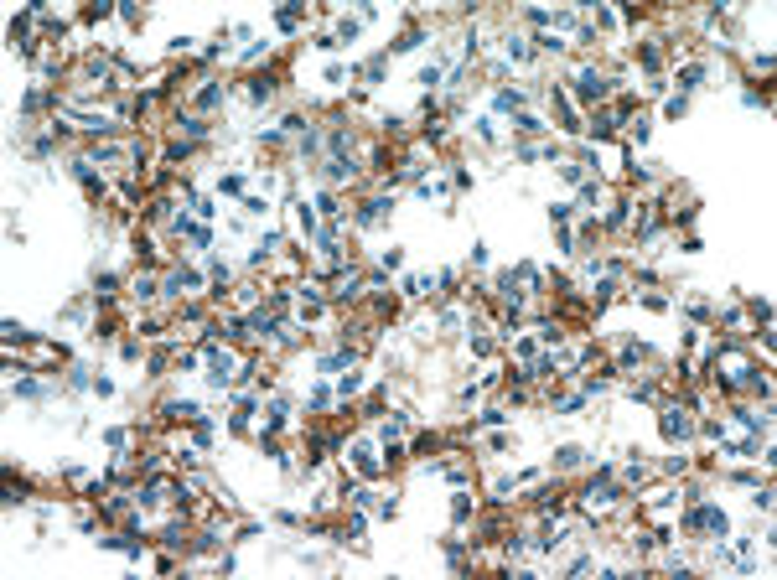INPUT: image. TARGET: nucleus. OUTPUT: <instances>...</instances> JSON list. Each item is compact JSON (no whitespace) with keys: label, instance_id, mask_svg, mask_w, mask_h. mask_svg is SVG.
<instances>
[{"label":"nucleus","instance_id":"nucleus-2","mask_svg":"<svg viewBox=\"0 0 777 580\" xmlns=\"http://www.w3.org/2000/svg\"><path fill=\"white\" fill-rule=\"evenodd\" d=\"M664 430H668V435H690V420H684V409H668V415H664Z\"/></svg>","mask_w":777,"mask_h":580},{"label":"nucleus","instance_id":"nucleus-1","mask_svg":"<svg viewBox=\"0 0 777 580\" xmlns=\"http://www.w3.org/2000/svg\"><path fill=\"white\" fill-rule=\"evenodd\" d=\"M601 94H606V78L596 68H586L580 73V99H601Z\"/></svg>","mask_w":777,"mask_h":580}]
</instances>
